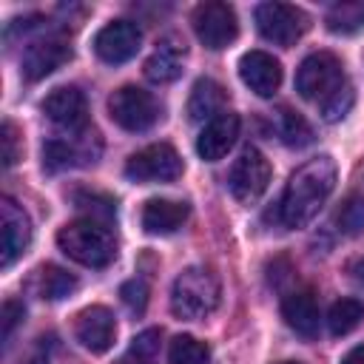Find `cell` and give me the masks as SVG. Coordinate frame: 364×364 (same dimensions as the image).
Listing matches in <instances>:
<instances>
[{"instance_id":"obj_1","label":"cell","mask_w":364,"mask_h":364,"mask_svg":"<svg viewBox=\"0 0 364 364\" xmlns=\"http://www.w3.org/2000/svg\"><path fill=\"white\" fill-rule=\"evenodd\" d=\"M336 176H338V168H336V159L321 154V156H313L307 159L304 165H299L287 185H284V193H282V202H279V219L284 228H304L310 225L318 210L324 208V202L330 199L333 188H336Z\"/></svg>"},{"instance_id":"obj_2","label":"cell","mask_w":364,"mask_h":364,"mask_svg":"<svg viewBox=\"0 0 364 364\" xmlns=\"http://www.w3.org/2000/svg\"><path fill=\"white\" fill-rule=\"evenodd\" d=\"M60 250L85 267H108L117 259L114 230L97 219H74L57 230Z\"/></svg>"},{"instance_id":"obj_3","label":"cell","mask_w":364,"mask_h":364,"mask_svg":"<svg viewBox=\"0 0 364 364\" xmlns=\"http://www.w3.org/2000/svg\"><path fill=\"white\" fill-rule=\"evenodd\" d=\"M219 279L208 267H185L171 287V313L182 321H199L219 307Z\"/></svg>"},{"instance_id":"obj_4","label":"cell","mask_w":364,"mask_h":364,"mask_svg":"<svg viewBox=\"0 0 364 364\" xmlns=\"http://www.w3.org/2000/svg\"><path fill=\"white\" fill-rule=\"evenodd\" d=\"M347 82L344 65L333 51H313L301 60L296 71V91L304 100L324 102L330 94H336Z\"/></svg>"},{"instance_id":"obj_5","label":"cell","mask_w":364,"mask_h":364,"mask_svg":"<svg viewBox=\"0 0 364 364\" xmlns=\"http://www.w3.org/2000/svg\"><path fill=\"white\" fill-rule=\"evenodd\" d=\"M108 114L122 131L139 134L159 119V102L139 85H122L108 97Z\"/></svg>"},{"instance_id":"obj_6","label":"cell","mask_w":364,"mask_h":364,"mask_svg":"<svg viewBox=\"0 0 364 364\" xmlns=\"http://www.w3.org/2000/svg\"><path fill=\"white\" fill-rule=\"evenodd\" d=\"M193 31H196V40L210 48V51H219V48H228L236 34H239V20H236V11L233 6L222 3V0H208V3H199L193 9Z\"/></svg>"},{"instance_id":"obj_7","label":"cell","mask_w":364,"mask_h":364,"mask_svg":"<svg viewBox=\"0 0 364 364\" xmlns=\"http://www.w3.org/2000/svg\"><path fill=\"white\" fill-rule=\"evenodd\" d=\"M125 176L131 182H173L176 176H182V156L168 142L145 145L142 151L128 156Z\"/></svg>"},{"instance_id":"obj_8","label":"cell","mask_w":364,"mask_h":364,"mask_svg":"<svg viewBox=\"0 0 364 364\" xmlns=\"http://www.w3.org/2000/svg\"><path fill=\"white\" fill-rule=\"evenodd\" d=\"M307 14L299 6L290 3H259L256 6V26L259 34L276 46L290 48L304 31H307Z\"/></svg>"},{"instance_id":"obj_9","label":"cell","mask_w":364,"mask_h":364,"mask_svg":"<svg viewBox=\"0 0 364 364\" xmlns=\"http://www.w3.org/2000/svg\"><path fill=\"white\" fill-rule=\"evenodd\" d=\"M102 145L94 128L71 134L68 139H48L43 145V168L48 173L65 171V168H80V165H91L97 162Z\"/></svg>"},{"instance_id":"obj_10","label":"cell","mask_w":364,"mask_h":364,"mask_svg":"<svg viewBox=\"0 0 364 364\" xmlns=\"http://www.w3.org/2000/svg\"><path fill=\"white\" fill-rule=\"evenodd\" d=\"M270 176H273V168H270L267 156L256 148H247L233 162V168L228 173V188L242 205H253L267 191Z\"/></svg>"},{"instance_id":"obj_11","label":"cell","mask_w":364,"mask_h":364,"mask_svg":"<svg viewBox=\"0 0 364 364\" xmlns=\"http://www.w3.org/2000/svg\"><path fill=\"white\" fill-rule=\"evenodd\" d=\"M139 46L142 31L134 20H111L94 34V54L108 65L128 63L131 57H136Z\"/></svg>"},{"instance_id":"obj_12","label":"cell","mask_w":364,"mask_h":364,"mask_svg":"<svg viewBox=\"0 0 364 364\" xmlns=\"http://www.w3.org/2000/svg\"><path fill=\"white\" fill-rule=\"evenodd\" d=\"M71 60V46L65 37L60 34H51V37H43V40H34L23 57H20V74L28 80V82H37V80H46L48 74H54L60 65H65Z\"/></svg>"},{"instance_id":"obj_13","label":"cell","mask_w":364,"mask_h":364,"mask_svg":"<svg viewBox=\"0 0 364 364\" xmlns=\"http://www.w3.org/2000/svg\"><path fill=\"white\" fill-rule=\"evenodd\" d=\"M43 114L63 131H88V102L77 85H60L43 100Z\"/></svg>"},{"instance_id":"obj_14","label":"cell","mask_w":364,"mask_h":364,"mask_svg":"<svg viewBox=\"0 0 364 364\" xmlns=\"http://www.w3.org/2000/svg\"><path fill=\"white\" fill-rule=\"evenodd\" d=\"M74 336L88 353H105L117 338V318L105 304H91L77 313Z\"/></svg>"},{"instance_id":"obj_15","label":"cell","mask_w":364,"mask_h":364,"mask_svg":"<svg viewBox=\"0 0 364 364\" xmlns=\"http://www.w3.org/2000/svg\"><path fill=\"white\" fill-rule=\"evenodd\" d=\"M0 225H3V247H0V264L11 267L17 256H23V250L31 242V219L23 210V205H17L11 196L0 199Z\"/></svg>"},{"instance_id":"obj_16","label":"cell","mask_w":364,"mask_h":364,"mask_svg":"<svg viewBox=\"0 0 364 364\" xmlns=\"http://www.w3.org/2000/svg\"><path fill=\"white\" fill-rule=\"evenodd\" d=\"M239 114L233 111H222L216 114L213 119L205 122V128L199 131L196 136V154L205 159V162H219L236 142L239 136Z\"/></svg>"},{"instance_id":"obj_17","label":"cell","mask_w":364,"mask_h":364,"mask_svg":"<svg viewBox=\"0 0 364 364\" xmlns=\"http://www.w3.org/2000/svg\"><path fill=\"white\" fill-rule=\"evenodd\" d=\"M239 77L253 94L273 97L282 85V63L267 51H247L239 60Z\"/></svg>"},{"instance_id":"obj_18","label":"cell","mask_w":364,"mask_h":364,"mask_svg":"<svg viewBox=\"0 0 364 364\" xmlns=\"http://www.w3.org/2000/svg\"><path fill=\"white\" fill-rule=\"evenodd\" d=\"M188 202H176V199H148L142 205V213H139V222L145 228V233H154V236H165V233H173L179 230L185 222H188Z\"/></svg>"},{"instance_id":"obj_19","label":"cell","mask_w":364,"mask_h":364,"mask_svg":"<svg viewBox=\"0 0 364 364\" xmlns=\"http://www.w3.org/2000/svg\"><path fill=\"white\" fill-rule=\"evenodd\" d=\"M282 318L287 327L304 338H316L318 333V301L310 290H293L282 299Z\"/></svg>"},{"instance_id":"obj_20","label":"cell","mask_w":364,"mask_h":364,"mask_svg":"<svg viewBox=\"0 0 364 364\" xmlns=\"http://www.w3.org/2000/svg\"><path fill=\"white\" fill-rule=\"evenodd\" d=\"M182 63H185V43L168 37L156 46V51L145 60V77L151 82H173L182 74Z\"/></svg>"},{"instance_id":"obj_21","label":"cell","mask_w":364,"mask_h":364,"mask_svg":"<svg viewBox=\"0 0 364 364\" xmlns=\"http://www.w3.org/2000/svg\"><path fill=\"white\" fill-rule=\"evenodd\" d=\"M28 290L46 301H60L77 290V279L60 264H40L28 279Z\"/></svg>"},{"instance_id":"obj_22","label":"cell","mask_w":364,"mask_h":364,"mask_svg":"<svg viewBox=\"0 0 364 364\" xmlns=\"http://www.w3.org/2000/svg\"><path fill=\"white\" fill-rule=\"evenodd\" d=\"M225 100H228V94H225V88H222L216 80L199 77V80L193 82V88H191V97H188V117H191L193 122L213 119L216 114L225 111V108H222Z\"/></svg>"},{"instance_id":"obj_23","label":"cell","mask_w":364,"mask_h":364,"mask_svg":"<svg viewBox=\"0 0 364 364\" xmlns=\"http://www.w3.org/2000/svg\"><path fill=\"white\" fill-rule=\"evenodd\" d=\"M159 347H162V330L148 327V330H142L131 338L128 350L114 364H156L159 361Z\"/></svg>"},{"instance_id":"obj_24","label":"cell","mask_w":364,"mask_h":364,"mask_svg":"<svg viewBox=\"0 0 364 364\" xmlns=\"http://www.w3.org/2000/svg\"><path fill=\"white\" fill-rule=\"evenodd\" d=\"M71 202H74V208L88 213L85 219H97L102 225H111V219L117 216V199L102 191H88V188L71 191Z\"/></svg>"},{"instance_id":"obj_25","label":"cell","mask_w":364,"mask_h":364,"mask_svg":"<svg viewBox=\"0 0 364 364\" xmlns=\"http://www.w3.org/2000/svg\"><path fill=\"white\" fill-rule=\"evenodd\" d=\"M276 131H279L282 142L290 145V148H304V145L313 142L310 122L299 111H293V108H279V114H276Z\"/></svg>"},{"instance_id":"obj_26","label":"cell","mask_w":364,"mask_h":364,"mask_svg":"<svg viewBox=\"0 0 364 364\" xmlns=\"http://www.w3.org/2000/svg\"><path fill=\"white\" fill-rule=\"evenodd\" d=\"M327 28L333 34H355L364 28V0H347V3H336L327 17H324Z\"/></svg>"},{"instance_id":"obj_27","label":"cell","mask_w":364,"mask_h":364,"mask_svg":"<svg viewBox=\"0 0 364 364\" xmlns=\"http://www.w3.org/2000/svg\"><path fill=\"white\" fill-rule=\"evenodd\" d=\"M361 318H364V304L358 299H338L327 313V327L333 336H347L361 324Z\"/></svg>"},{"instance_id":"obj_28","label":"cell","mask_w":364,"mask_h":364,"mask_svg":"<svg viewBox=\"0 0 364 364\" xmlns=\"http://www.w3.org/2000/svg\"><path fill=\"white\" fill-rule=\"evenodd\" d=\"M210 361V347L188 333L176 336L168 347V364H208Z\"/></svg>"},{"instance_id":"obj_29","label":"cell","mask_w":364,"mask_h":364,"mask_svg":"<svg viewBox=\"0 0 364 364\" xmlns=\"http://www.w3.org/2000/svg\"><path fill=\"white\" fill-rule=\"evenodd\" d=\"M353 102H355L353 85H350V82H344L336 94H330V97L321 102V117H324V122H338V119H344V117H347V111L353 108Z\"/></svg>"},{"instance_id":"obj_30","label":"cell","mask_w":364,"mask_h":364,"mask_svg":"<svg viewBox=\"0 0 364 364\" xmlns=\"http://www.w3.org/2000/svg\"><path fill=\"white\" fill-rule=\"evenodd\" d=\"M336 219H338L341 233H347V236L364 233V199H358V196L347 199V202L341 205V210H338Z\"/></svg>"},{"instance_id":"obj_31","label":"cell","mask_w":364,"mask_h":364,"mask_svg":"<svg viewBox=\"0 0 364 364\" xmlns=\"http://www.w3.org/2000/svg\"><path fill=\"white\" fill-rule=\"evenodd\" d=\"M0 142H3V165L11 168L23 159V134L17 131V125L11 119H3L0 128Z\"/></svg>"},{"instance_id":"obj_32","label":"cell","mask_w":364,"mask_h":364,"mask_svg":"<svg viewBox=\"0 0 364 364\" xmlns=\"http://www.w3.org/2000/svg\"><path fill=\"white\" fill-rule=\"evenodd\" d=\"M119 299H122V304H125L131 313L142 316L145 307H148V284H145L142 279H128V282L119 287Z\"/></svg>"},{"instance_id":"obj_33","label":"cell","mask_w":364,"mask_h":364,"mask_svg":"<svg viewBox=\"0 0 364 364\" xmlns=\"http://www.w3.org/2000/svg\"><path fill=\"white\" fill-rule=\"evenodd\" d=\"M23 316H26V307H23V301H17V299H6V301H3L0 324H3V341H6V344H9L11 333H14V327L23 321Z\"/></svg>"},{"instance_id":"obj_34","label":"cell","mask_w":364,"mask_h":364,"mask_svg":"<svg viewBox=\"0 0 364 364\" xmlns=\"http://www.w3.org/2000/svg\"><path fill=\"white\" fill-rule=\"evenodd\" d=\"M341 364H364V344H358V347H353L344 358H341Z\"/></svg>"},{"instance_id":"obj_35","label":"cell","mask_w":364,"mask_h":364,"mask_svg":"<svg viewBox=\"0 0 364 364\" xmlns=\"http://www.w3.org/2000/svg\"><path fill=\"white\" fill-rule=\"evenodd\" d=\"M350 273H353L358 282H364V256H361V259H355V262L350 264Z\"/></svg>"},{"instance_id":"obj_36","label":"cell","mask_w":364,"mask_h":364,"mask_svg":"<svg viewBox=\"0 0 364 364\" xmlns=\"http://www.w3.org/2000/svg\"><path fill=\"white\" fill-rule=\"evenodd\" d=\"M282 364H299V361H282Z\"/></svg>"}]
</instances>
